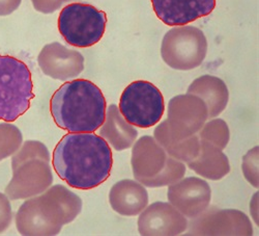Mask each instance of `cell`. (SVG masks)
Here are the masks:
<instances>
[{
  "label": "cell",
  "mask_w": 259,
  "mask_h": 236,
  "mask_svg": "<svg viewBox=\"0 0 259 236\" xmlns=\"http://www.w3.org/2000/svg\"><path fill=\"white\" fill-rule=\"evenodd\" d=\"M100 128V137L116 151L131 148L138 137L136 128L125 121L118 106L114 104L108 107L105 121Z\"/></svg>",
  "instance_id": "cell-17"
},
{
  "label": "cell",
  "mask_w": 259,
  "mask_h": 236,
  "mask_svg": "<svg viewBox=\"0 0 259 236\" xmlns=\"http://www.w3.org/2000/svg\"><path fill=\"white\" fill-rule=\"evenodd\" d=\"M258 146L254 147L252 150L244 156L242 170L250 184L256 188H258Z\"/></svg>",
  "instance_id": "cell-23"
},
{
  "label": "cell",
  "mask_w": 259,
  "mask_h": 236,
  "mask_svg": "<svg viewBox=\"0 0 259 236\" xmlns=\"http://www.w3.org/2000/svg\"><path fill=\"white\" fill-rule=\"evenodd\" d=\"M131 164L135 179L146 187H163L181 180L186 165L167 154L155 138L145 136L134 143Z\"/></svg>",
  "instance_id": "cell-5"
},
{
  "label": "cell",
  "mask_w": 259,
  "mask_h": 236,
  "mask_svg": "<svg viewBox=\"0 0 259 236\" xmlns=\"http://www.w3.org/2000/svg\"><path fill=\"white\" fill-rule=\"evenodd\" d=\"M157 17L168 26H185L212 13L215 0H150Z\"/></svg>",
  "instance_id": "cell-15"
},
{
  "label": "cell",
  "mask_w": 259,
  "mask_h": 236,
  "mask_svg": "<svg viewBox=\"0 0 259 236\" xmlns=\"http://www.w3.org/2000/svg\"><path fill=\"white\" fill-rule=\"evenodd\" d=\"M33 8L42 14H51L59 10L63 3L60 0H31Z\"/></svg>",
  "instance_id": "cell-25"
},
{
  "label": "cell",
  "mask_w": 259,
  "mask_h": 236,
  "mask_svg": "<svg viewBox=\"0 0 259 236\" xmlns=\"http://www.w3.org/2000/svg\"><path fill=\"white\" fill-rule=\"evenodd\" d=\"M188 167L197 175L213 181L224 178L230 172L228 157L222 150L203 141H200V150L197 157L188 162Z\"/></svg>",
  "instance_id": "cell-19"
},
{
  "label": "cell",
  "mask_w": 259,
  "mask_h": 236,
  "mask_svg": "<svg viewBox=\"0 0 259 236\" xmlns=\"http://www.w3.org/2000/svg\"><path fill=\"white\" fill-rule=\"evenodd\" d=\"M154 138L169 156L180 161L188 163L195 159L199 153L200 141L198 136L194 134L184 140H177L171 136L166 120L156 128Z\"/></svg>",
  "instance_id": "cell-20"
},
{
  "label": "cell",
  "mask_w": 259,
  "mask_h": 236,
  "mask_svg": "<svg viewBox=\"0 0 259 236\" xmlns=\"http://www.w3.org/2000/svg\"><path fill=\"white\" fill-rule=\"evenodd\" d=\"M22 0H0V16L13 14L21 5Z\"/></svg>",
  "instance_id": "cell-26"
},
{
  "label": "cell",
  "mask_w": 259,
  "mask_h": 236,
  "mask_svg": "<svg viewBox=\"0 0 259 236\" xmlns=\"http://www.w3.org/2000/svg\"><path fill=\"white\" fill-rule=\"evenodd\" d=\"M187 235H253L246 214L236 209H205L188 225Z\"/></svg>",
  "instance_id": "cell-11"
},
{
  "label": "cell",
  "mask_w": 259,
  "mask_h": 236,
  "mask_svg": "<svg viewBox=\"0 0 259 236\" xmlns=\"http://www.w3.org/2000/svg\"><path fill=\"white\" fill-rule=\"evenodd\" d=\"M199 131V141L208 142L221 150H224L227 147L230 140L228 125L221 119L209 121L202 126Z\"/></svg>",
  "instance_id": "cell-21"
},
{
  "label": "cell",
  "mask_w": 259,
  "mask_h": 236,
  "mask_svg": "<svg viewBox=\"0 0 259 236\" xmlns=\"http://www.w3.org/2000/svg\"><path fill=\"white\" fill-rule=\"evenodd\" d=\"M22 144L23 137L17 126L0 123V161L14 155Z\"/></svg>",
  "instance_id": "cell-22"
},
{
  "label": "cell",
  "mask_w": 259,
  "mask_h": 236,
  "mask_svg": "<svg viewBox=\"0 0 259 236\" xmlns=\"http://www.w3.org/2000/svg\"><path fill=\"white\" fill-rule=\"evenodd\" d=\"M167 115L170 133L177 140L196 134L208 119L205 103L199 97L188 93L170 100Z\"/></svg>",
  "instance_id": "cell-10"
},
{
  "label": "cell",
  "mask_w": 259,
  "mask_h": 236,
  "mask_svg": "<svg viewBox=\"0 0 259 236\" xmlns=\"http://www.w3.org/2000/svg\"><path fill=\"white\" fill-rule=\"evenodd\" d=\"M61 3H66V2H72V0H60Z\"/></svg>",
  "instance_id": "cell-27"
},
{
  "label": "cell",
  "mask_w": 259,
  "mask_h": 236,
  "mask_svg": "<svg viewBox=\"0 0 259 236\" xmlns=\"http://www.w3.org/2000/svg\"><path fill=\"white\" fill-rule=\"evenodd\" d=\"M48 148L38 141H26L12 158L13 177L6 187L10 200L28 199L53 183Z\"/></svg>",
  "instance_id": "cell-4"
},
{
  "label": "cell",
  "mask_w": 259,
  "mask_h": 236,
  "mask_svg": "<svg viewBox=\"0 0 259 236\" xmlns=\"http://www.w3.org/2000/svg\"><path fill=\"white\" fill-rule=\"evenodd\" d=\"M109 203L112 209L123 217L140 214L148 204V192L138 181L124 179L116 182L110 189Z\"/></svg>",
  "instance_id": "cell-16"
},
{
  "label": "cell",
  "mask_w": 259,
  "mask_h": 236,
  "mask_svg": "<svg viewBox=\"0 0 259 236\" xmlns=\"http://www.w3.org/2000/svg\"><path fill=\"white\" fill-rule=\"evenodd\" d=\"M107 24L106 14L92 5L75 3L64 7L58 17V30L70 45L89 48L101 41Z\"/></svg>",
  "instance_id": "cell-7"
},
{
  "label": "cell",
  "mask_w": 259,
  "mask_h": 236,
  "mask_svg": "<svg viewBox=\"0 0 259 236\" xmlns=\"http://www.w3.org/2000/svg\"><path fill=\"white\" fill-rule=\"evenodd\" d=\"M107 102L94 82L67 81L53 94L50 113L55 124L70 133L96 132L106 118Z\"/></svg>",
  "instance_id": "cell-2"
},
{
  "label": "cell",
  "mask_w": 259,
  "mask_h": 236,
  "mask_svg": "<svg viewBox=\"0 0 259 236\" xmlns=\"http://www.w3.org/2000/svg\"><path fill=\"white\" fill-rule=\"evenodd\" d=\"M82 210V201L66 186L56 184L20 206L16 227L24 236H54L73 222Z\"/></svg>",
  "instance_id": "cell-3"
},
{
  "label": "cell",
  "mask_w": 259,
  "mask_h": 236,
  "mask_svg": "<svg viewBox=\"0 0 259 236\" xmlns=\"http://www.w3.org/2000/svg\"><path fill=\"white\" fill-rule=\"evenodd\" d=\"M168 201L186 218L194 219L208 208L211 189L208 183L198 177H188L171 184L167 192Z\"/></svg>",
  "instance_id": "cell-13"
},
{
  "label": "cell",
  "mask_w": 259,
  "mask_h": 236,
  "mask_svg": "<svg viewBox=\"0 0 259 236\" xmlns=\"http://www.w3.org/2000/svg\"><path fill=\"white\" fill-rule=\"evenodd\" d=\"M188 220L174 205L156 202L140 213L138 231L142 236L180 235L187 231Z\"/></svg>",
  "instance_id": "cell-12"
},
{
  "label": "cell",
  "mask_w": 259,
  "mask_h": 236,
  "mask_svg": "<svg viewBox=\"0 0 259 236\" xmlns=\"http://www.w3.org/2000/svg\"><path fill=\"white\" fill-rule=\"evenodd\" d=\"M118 109L127 123L145 129L157 125L162 119L164 97L152 82L137 80L123 90Z\"/></svg>",
  "instance_id": "cell-8"
},
{
  "label": "cell",
  "mask_w": 259,
  "mask_h": 236,
  "mask_svg": "<svg viewBox=\"0 0 259 236\" xmlns=\"http://www.w3.org/2000/svg\"><path fill=\"white\" fill-rule=\"evenodd\" d=\"M52 164L68 185L89 190L109 178L113 157L109 144L102 137L94 132L70 133L56 145Z\"/></svg>",
  "instance_id": "cell-1"
},
{
  "label": "cell",
  "mask_w": 259,
  "mask_h": 236,
  "mask_svg": "<svg viewBox=\"0 0 259 236\" xmlns=\"http://www.w3.org/2000/svg\"><path fill=\"white\" fill-rule=\"evenodd\" d=\"M187 93L199 97L205 103L208 119L217 118L226 109L229 99L225 82L212 75H203L194 80Z\"/></svg>",
  "instance_id": "cell-18"
},
{
  "label": "cell",
  "mask_w": 259,
  "mask_h": 236,
  "mask_svg": "<svg viewBox=\"0 0 259 236\" xmlns=\"http://www.w3.org/2000/svg\"><path fill=\"white\" fill-rule=\"evenodd\" d=\"M206 53L207 40L202 30L194 26L171 28L162 41V58L176 70L188 71L199 67Z\"/></svg>",
  "instance_id": "cell-9"
},
{
  "label": "cell",
  "mask_w": 259,
  "mask_h": 236,
  "mask_svg": "<svg viewBox=\"0 0 259 236\" xmlns=\"http://www.w3.org/2000/svg\"><path fill=\"white\" fill-rule=\"evenodd\" d=\"M37 62L47 76L61 81L73 79L84 70L83 55L57 42L50 43L41 49Z\"/></svg>",
  "instance_id": "cell-14"
},
{
  "label": "cell",
  "mask_w": 259,
  "mask_h": 236,
  "mask_svg": "<svg viewBox=\"0 0 259 236\" xmlns=\"http://www.w3.org/2000/svg\"><path fill=\"white\" fill-rule=\"evenodd\" d=\"M34 98L31 72L25 62L0 55V120L14 122L23 116Z\"/></svg>",
  "instance_id": "cell-6"
},
{
  "label": "cell",
  "mask_w": 259,
  "mask_h": 236,
  "mask_svg": "<svg viewBox=\"0 0 259 236\" xmlns=\"http://www.w3.org/2000/svg\"><path fill=\"white\" fill-rule=\"evenodd\" d=\"M13 210L9 197L0 192V233L7 231L12 225Z\"/></svg>",
  "instance_id": "cell-24"
}]
</instances>
